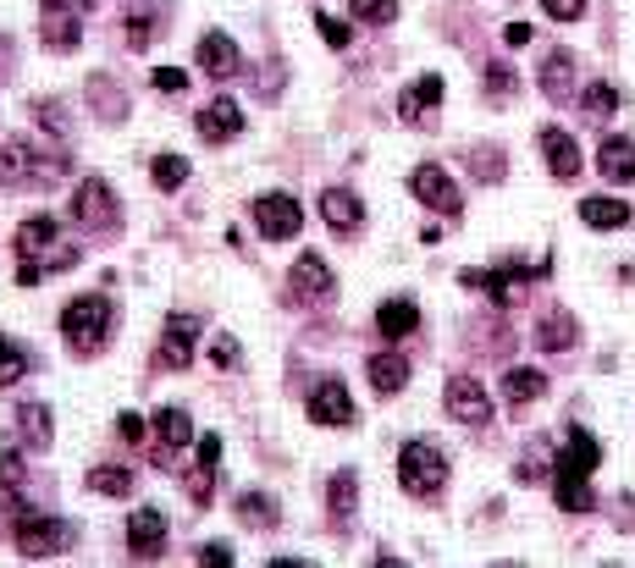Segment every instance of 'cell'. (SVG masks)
Here are the masks:
<instances>
[{
    "mask_svg": "<svg viewBox=\"0 0 635 568\" xmlns=\"http://www.w3.org/2000/svg\"><path fill=\"white\" fill-rule=\"evenodd\" d=\"M18 425H23L29 447H40V452L56 441V425H51V408H45V403H23V408H18Z\"/></svg>",
    "mask_w": 635,
    "mask_h": 568,
    "instance_id": "cell-32",
    "label": "cell"
},
{
    "mask_svg": "<svg viewBox=\"0 0 635 568\" xmlns=\"http://www.w3.org/2000/svg\"><path fill=\"white\" fill-rule=\"evenodd\" d=\"M376 331H382L387 342H404V337L420 331V309H415L409 298H387V304L376 309Z\"/></svg>",
    "mask_w": 635,
    "mask_h": 568,
    "instance_id": "cell-23",
    "label": "cell"
},
{
    "mask_svg": "<svg viewBox=\"0 0 635 568\" xmlns=\"http://www.w3.org/2000/svg\"><path fill=\"white\" fill-rule=\"evenodd\" d=\"M514 89H519V78H514L503 62H486V95H492V100H508Z\"/></svg>",
    "mask_w": 635,
    "mask_h": 568,
    "instance_id": "cell-41",
    "label": "cell"
},
{
    "mask_svg": "<svg viewBox=\"0 0 635 568\" xmlns=\"http://www.w3.org/2000/svg\"><path fill=\"white\" fill-rule=\"evenodd\" d=\"M552 260H536V265H497V271H459V287H481L492 304H514L530 282H547Z\"/></svg>",
    "mask_w": 635,
    "mask_h": 568,
    "instance_id": "cell-5",
    "label": "cell"
},
{
    "mask_svg": "<svg viewBox=\"0 0 635 568\" xmlns=\"http://www.w3.org/2000/svg\"><path fill=\"white\" fill-rule=\"evenodd\" d=\"M194 348H199V320H194V315H166L155 364H161V370H188V364H194Z\"/></svg>",
    "mask_w": 635,
    "mask_h": 568,
    "instance_id": "cell-10",
    "label": "cell"
},
{
    "mask_svg": "<svg viewBox=\"0 0 635 568\" xmlns=\"http://www.w3.org/2000/svg\"><path fill=\"white\" fill-rule=\"evenodd\" d=\"M315 29H321V40H327L332 51H349V40H354V29H349L343 18H332V12H315Z\"/></svg>",
    "mask_w": 635,
    "mask_h": 568,
    "instance_id": "cell-40",
    "label": "cell"
},
{
    "mask_svg": "<svg viewBox=\"0 0 635 568\" xmlns=\"http://www.w3.org/2000/svg\"><path fill=\"white\" fill-rule=\"evenodd\" d=\"M596 172H602L607 183H635V139H624V133L602 139V150H596Z\"/></svg>",
    "mask_w": 635,
    "mask_h": 568,
    "instance_id": "cell-20",
    "label": "cell"
},
{
    "mask_svg": "<svg viewBox=\"0 0 635 568\" xmlns=\"http://www.w3.org/2000/svg\"><path fill=\"white\" fill-rule=\"evenodd\" d=\"M580 221H585V227L613 232V227H624V221H629V205H624V199H613V194H591V199H580Z\"/></svg>",
    "mask_w": 635,
    "mask_h": 568,
    "instance_id": "cell-26",
    "label": "cell"
},
{
    "mask_svg": "<svg viewBox=\"0 0 635 568\" xmlns=\"http://www.w3.org/2000/svg\"><path fill=\"white\" fill-rule=\"evenodd\" d=\"M56 238H62V227H56L51 216H29L12 243H18V260H40V254H56V249H51Z\"/></svg>",
    "mask_w": 635,
    "mask_h": 568,
    "instance_id": "cell-22",
    "label": "cell"
},
{
    "mask_svg": "<svg viewBox=\"0 0 635 568\" xmlns=\"http://www.w3.org/2000/svg\"><path fill=\"white\" fill-rule=\"evenodd\" d=\"M133 485H139V474H133L128 463H100V469H89V491H100V496H133Z\"/></svg>",
    "mask_w": 635,
    "mask_h": 568,
    "instance_id": "cell-31",
    "label": "cell"
},
{
    "mask_svg": "<svg viewBox=\"0 0 635 568\" xmlns=\"http://www.w3.org/2000/svg\"><path fill=\"white\" fill-rule=\"evenodd\" d=\"M40 40L51 51H78L84 45V23H78V12L67 7V0H45L40 7Z\"/></svg>",
    "mask_w": 635,
    "mask_h": 568,
    "instance_id": "cell-15",
    "label": "cell"
},
{
    "mask_svg": "<svg viewBox=\"0 0 635 568\" xmlns=\"http://www.w3.org/2000/svg\"><path fill=\"white\" fill-rule=\"evenodd\" d=\"M12 535H18V551H23V557H56V551H67V546L78 540V529H73L67 518L40 513V507H29V502H18Z\"/></svg>",
    "mask_w": 635,
    "mask_h": 568,
    "instance_id": "cell-3",
    "label": "cell"
},
{
    "mask_svg": "<svg viewBox=\"0 0 635 568\" xmlns=\"http://www.w3.org/2000/svg\"><path fill=\"white\" fill-rule=\"evenodd\" d=\"M155 436H161V452L188 447V441H194V419H188V408H161V414H155Z\"/></svg>",
    "mask_w": 635,
    "mask_h": 568,
    "instance_id": "cell-30",
    "label": "cell"
},
{
    "mask_svg": "<svg viewBox=\"0 0 635 568\" xmlns=\"http://www.w3.org/2000/svg\"><path fill=\"white\" fill-rule=\"evenodd\" d=\"M40 122H45L51 133H67V117H62V106H56V100H40Z\"/></svg>",
    "mask_w": 635,
    "mask_h": 568,
    "instance_id": "cell-48",
    "label": "cell"
},
{
    "mask_svg": "<svg viewBox=\"0 0 635 568\" xmlns=\"http://www.w3.org/2000/svg\"><path fill=\"white\" fill-rule=\"evenodd\" d=\"M216 458H221V436H199V463H194V474H188V496H194V507H205V502H210Z\"/></svg>",
    "mask_w": 635,
    "mask_h": 568,
    "instance_id": "cell-25",
    "label": "cell"
},
{
    "mask_svg": "<svg viewBox=\"0 0 635 568\" xmlns=\"http://www.w3.org/2000/svg\"><path fill=\"white\" fill-rule=\"evenodd\" d=\"M183 84H188V73H183V67H161V73H155V89H161V95H177Z\"/></svg>",
    "mask_w": 635,
    "mask_h": 568,
    "instance_id": "cell-47",
    "label": "cell"
},
{
    "mask_svg": "<svg viewBox=\"0 0 635 568\" xmlns=\"http://www.w3.org/2000/svg\"><path fill=\"white\" fill-rule=\"evenodd\" d=\"M607 568H618V562H607Z\"/></svg>",
    "mask_w": 635,
    "mask_h": 568,
    "instance_id": "cell-54",
    "label": "cell"
},
{
    "mask_svg": "<svg viewBox=\"0 0 635 568\" xmlns=\"http://www.w3.org/2000/svg\"><path fill=\"white\" fill-rule=\"evenodd\" d=\"M199 67H205L216 84H227V78L243 67V56H238V40H227L221 29H210V34L199 40Z\"/></svg>",
    "mask_w": 635,
    "mask_h": 568,
    "instance_id": "cell-18",
    "label": "cell"
},
{
    "mask_svg": "<svg viewBox=\"0 0 635 568\" xmlns=\"http://www.w3.org/2000/svg\"><path fill=\"white\" fill-rule=\"evenodd\" d=\"M144 430H150V425H144V414H133V408H128V414H117V436H122L128 447H139V441H144Z\"/></svg>",
    "mask_w": 635,
    "mask_h": 568,
    "instance_id": "cell-43",
    "label": "cell"
},
{
    "mask_svg": "<svg viewBox=\"0 0 635 568\" xmlns=\"http://www.w3.org/2000/svg\"><path fill=\"white\" fill-rule=\"evenodd\" d=\"M254 227H260L271 243H282V238H298L304 210H298L293 194H260V199H254Z\"/></svg>",
    "mask_w": 635,
    "mask_h": 568,
    "instance_id": "cell-9",
    "label": "cell"
},
{
    "mask_svg": "<svg viewBox=\"0 0 635 568\" xmlns=\"http://www.w3.org/2000/svg\"><path fill=\"white\" fill-rule=\"evenodd\" d=\"M304 408H309V419H315V425H332V430H349V425H354V397H349V386H343L338 375L315 381Z\"/></svg>",
    "mask_w": 635,
    "mask_h": 568,
    "instance_id": "cell-7",
    "label": "cell"
},
{
    "mask_svg": "<svg viewBox=\"0 0 635 568\" xmlns=\"http://www.w3.org/2000/svg\"><path fill=\"white\" fill-rule=\"evenodd\" d=\"M354 496H360V474H354V469H338V474H332V485H327V502H332L338 524H349V518H354Z\"/></svg>",
    "mask_w": 635,
    "mask_h": 568,
    "instance_id": "cell-33",
    "label": "cell"
},
{
    "mask_svg": "<svg viewBox=\"0 0 635 568\" xmlns=\"http://www.w3.org/2000/svg\"><path fill=\"white\" fill-rule=\"evenodd\" d=\"M150 172H155V188H161V194H177V188L188 183V161H183V155H172V150H166V155H155V166H150Z\"/></svg>",
    "mask_w": 635,
    "mask_h": 568,
    "instance_id": "cell-35",
    "label": "cell"
},
{
    "mask_svg": "<svg viewBox=\"0 0 635 568\" xmlns=\"http://www.w3.org/2000/svg\"><path fill=\"white\" fill-rule=\"evenodd\" d=\"M398 485H404L409 496H420V502L442 496V485H448V452H442L437 441H426V436L404 441V447H398Z\"/></svg>",
    "mask_w": 635,
    "mask_h": 568,
    "instance_id": "cell-2",
    "label": "cell"
},
{
    "mask_svg": "<svg viewBox=\"0 0 635 568\" xmlns=\"http://www.w3.org/2000/svg\"><path fill=\"white\" fill-rule=\"evenodd\" d=\"M84 7H89V0H84Z\"/></svg>",
    "mask_w": 635,
    "mask_h": 568,
    "instance_id": "cell-55",
    "label": "cell"
},
{
    "mask_svg": "<svg viewBox=\"0 0 635 568\" xmlns=\"http://www.w3.org/2000/svg\"><path fill=\"white\" fill-rule=\"evenodd\" d=\"M349 12H354V23L387 29V23H398V0H349Z\"/></svg>",
    "mask_w": 635,
    "mask_h": 568,
    "instance_id": "cell-36",
    "label": "cell"
},
{
    "mask_svg": "<svg viewBox=\"0 0 635 568\" xmlns=\"http://www.w3.org/2000/svg\"><path fill=\"white\" fill-rule=\"evenodd\" d=\"M574 342H580V326H574V315H569V309L541 315V326H536V348H541V353H569Z\"/></svg>",
    "mask_w": 635,
    "mask_h": 568,
    "instance_id": "cell-24",
    "label": "cell"
},
{
    "mask_svg": "<svg viewBox=\"0 0 635 568\" xmlns=\"http://www.w3.org/2000/svg\"><path fill=\"white\" fill-rule=\"evenodd\" d=\"M547 392V375L536 370V364H514L508 375H503V397L508 403H536Z\"/></svg>",
    "mask_w": 635,
    "mask_h": 568,
    "instance_id": "cell-29",
    "label": "cell"
},
{
    "mask_svg": "<svg viewBox=\"0 0 635 568\" xmlns=\"http://www.w3.org/2000/svg\"><path fill=\"white\" fill-rule=\"evenodd\" d=\"M365 375H371V386H376L382 397H393V392H404V381H409V359H404V353H376V359L365 364Z\"/></svg>",
    "mask_w": 635,
    "mask_h": 568,
    "instance_id": "cell-27",
    "label": "cell"
},
{
    "mask_svg": "<svg viewBox=\"0 0 635 568\" xmlns=\"http://www.w3.org/2000/svg\"><path fill=\"white\" fill-rule=\"evenodd\" d=\"M409 194H415L426 210H437V216H459V205H464L459 188H453V177H448L442 166H431V161L409 172Z\"/></svg>",
    "mask_w": 635,
    "mask_h": 568,
    "instance_id": "cell-8",
    "label": "cell"
},
{
    "mask_svg": "<svg viewBox=\"0 0 635 568\" xmlns=\"http://www.w3.org/2000/svg\"><path fill=\"white\" fill-rule=\"evenodd\" d=\"M580 106H585L591 122H607V117L618 111V89H613V84H591V89L580 95Z\"/></svg>",
    "mask_w": 635,
    "mask_h": 568,
    "instance_id": "cell-37",
    "label": "cell"
},
{
    "mask_svg": "<svg viewBox=\"0 0 635 568\" xmlns=\"http://www.w3.org/2000/svg\"><path fill=\"white\" fill-rule=\"evenodd\" d=\"M199 568H232V546L227 540H205L199 546Z\"/></svg>",
    "mask_w": 635,
    "mask_h": 568,
    "instance_id": "cell-44",
    "label": "cell"
},
{
    "mask_svg": "<svg viewBox=\"0 0 635 568\" xmlns=\"http://www.w3.org/2000/svg\"><path fill=\"white\" fill-rule=\"evenodd\" d=\"M0 485H7V491H18V485H23V452H18V441H12V436L0 441Z\"/></svg>",
    "mask_w": 635,
    "mask_h": 568,
    "instance_id": "cell-39",
    "label": "cell"
},
{
    "mask_svg": "<svg viewBox=\"0 0 635 568\" xmlns=\"http://www.w3.org/2000/svg\"><path fill=\"white\" fill-rule=\"evenodd\" d=\"M232 359H238V348H232V342L221 337V342H216V364H232Z\"/></svg>",
    "mask_w": 635,
    "mask_h": 568,
    "instance_id": "cell-50",
    "label": "cell"
},
{
    "mask_svg": "<svg viewBox=\"0 0 635 568\" xmlns=\"http://www.w3.org/2000/svg\"><path fill=\"white\" fill-rule=\"evenodd\" d=\"M371 568H409V562H398V557H393V551H382V557H376V562H371Z\"/></svg>",
    "mask_w": 635,
    "mask_h": 568,
    "instance_id": "cell-52",
    "label": "cell"
},
{
    "mask_svg": "<svg viewBox=\"0 0 635 568\" xmlns=\"http://www.w3.org/2000/svg\"><path fill=\"white\" fill-rule=\"evenodd\" d=\"M492 568H519V562H492Z\"/></svg>",
    "mask_w": 635,
    "mask_h": 568,
    "instance_id": "cell-53",
    "label": "cell"
},
{
    "mask_svg": "<svg viewBox=\"0 0 635 568\" xmlns=\"http://www.w3.org/2000/svg\"><path fill=\"white\" fill-rule=\"evenodd\" d=\"M62 331L73 342V353H100L111 342V304L100 293H84L62 309Z\"/></svg>",
    "mask_w": 635,
    "mask_h": 568,
    "instance_id": "cell-4",
    "label": "cell"
},
{
    "mask_svg": "<svg viewBox=\"0 0 635 568\" xmlns=\"http://www.w3.org/2000/svg\"><path fill=\"white\" fill-rule=\"evenodd\" d=\"M265 568H315V562H304V557H271Z\"/></svg>",
    "mask_w": 635,
    "mask_h": 568,
    "instance_id": "cell-51",
    "label": "cell"
},
{
    "mask_svg": "<svg viewBox=\"0 0 635 568\" xmlns=\"http://www.w3.org/2000/svg\"><path fill=\"white\" fill-rule=\"evenodd\" d=\"M470 166H475V177H481V183H497V177H503L497 150H475V161H470Z\"/></svg>",
    "mask_w": 635,
    "mask_h": 568,
    "instance_id": "cell-46",
    "label": "cell"
},
{
    "mask_svg": "<svg viewBox=\"0 0 635 568\" xmlns=\"http://www.w3.org/2000/svg\"><path fill=\"white\" fill-rule=\"evenodd\" d=\"M29 375V353L12 342V337H0V386H12V381H23Z\"/></svg>",
    "mask_w": 635,
    "mask_h": 568,
    "instance_id": "cell-38",
    "label": "cell"
},
{
    "mask_svg": "<svg viewBox=\"0 0 635 568\" xmlns=\"http://www.w3.org/2000/svg\"><path fill=\"white\" fill-rule=\"evenodd\" d=\"M536 144H541V161H547V172H552L558 183H574V177H580V144H574L563 128H541Z\"/></svg>",
    "mask_w": 635,
    "mask_h": 568,
    "instance_id": "cell-16",
    "label": "cell"
},
{
    "mask_svg": "<svg viewBox=\"0 0 635 568\" xmlns=\"http://www.w3.org/2000/svg\"><path fill=\"white\" fill-rule=\"evenodd\" d=\"M596 463H602V441L585 425H569V441L552 458V496H558L563 513H585L591 507V474H596Z\"/></svg>",
    "mask_w": 635,
    "mask_h": 568,
    "instance_id": "cell-1",
    "label": "cell"
},
{
    "mask_svg": "<svg viewBox=\"0 0 635 568\" xmlns=\"http://www.w3.org/2000/svg\"><path fill=\"white\" fill-rule=\"evenodd\" d=\"M73 166V155H34L29 139H7L0 144V183H51Z\"/></svg>",
    "mask_w": 635,
    "mask_h": 568,
    "instance_id": "cell-6",
    "label": "cell"
},
{
    "mask_svg": "<svg viewBox=\"0 0 635 568\" xmlns=\"http://www.w3.org/2000/svg\"><path fill=\"white\" fill-rule=\"evenodd\" d=\"M128 551L139 562H155L166 551V513L161 507H133V518H128Z\"/></svg>",
    "mask_w": 635,
    "mask_h": 568,
    "instance_id": "cell-14",
    "label": "cell"
},
{
    "mask_svg": "<svg viewBox=\"0 0 635 568\" xmlns=\"http://www.w3.org/2000/svg\"><path fill=\"white\" fill-rule=\"evenodd\" d=\"M541 7H547V18H552V23H580L585 0H541Z\"/></svg>",
    "mask_w": 635,
    "mask_h": 568,
    "instance_id": "cell-45",
    "label": "cell"
},
{
    "mask_svg": "<svg viewBox=\"0 0 635 568\" xmlns=\"http://www.w3.org/2000/svg\"><path fill=\"white\" fill-rule=\"evenodd\" d=\"M536 84H541V95H547V100H563V95H569V84H574V56H569V51H552V56L541 62Z\"/></svg>",
    "mask_w": 635,
    "mask_h": 568,
    "instance_id": "cell-28",
    "label": "cell"
},
{
    "mask_svg": "<svg viewBox=\"0 0 635 568\" xmlns=\"http://www.w3.org/2000/svg\"><path fill=\"white\" fill-rule=\"evenodd\" d=\"M321 221L338 227V232H354V227L365 221V199H360L354 188H327V194H321Z\"/></svg>",
    "mask_w": 635,
    "mask_h": 568,
    "instance_id": "cell-19",
    "label": "cell"
},
{
    "mask_svg": "<svg viewBox=\"0 0 635 568\" xmlns=\"http://www.w3.org/2000/svg\"><path fill=\"white\" fill-rule=\"evenodd\" d=\"M442 106V78L437 73H426L420 84H409L404 89V100H398V111H404V122H431V111Z\"/></svg>",
    "mask_w": 635,
    "mask_h": 568,
    "instance_id": "cell-21",
    "label": "cell"
},
{
    "mask_svg": "<svg viewBox=\"0 0 635 568\" xmlns=\"http://www.w3.org/2000/svg\"><path fill=\"white\" fill-rule=\"evenodd\" d=\"M332 287H338V276H332V265H327L321 254H298V260H293L287 293H293L298 304H321V298H332Z\"/></svg>",
    "mask_w": 635,
    "mask_h": 568,
    "instance_id": "cell-11",
    "label": "cell"
},
{
    "mask_svg": "<svg viewBox=\"0 0 635 568\" xmlns=\"http://www.w3.org/2000/svg\"><path fill=\"white\" fill-rule=\"evenodd\" d=\"M73 221L78 227H117V194H111V183L106 177H84L78 183V199H73Z\"/></svg>",
    "mask_w": 635,
    "mask_h": 568,
    "instance_id": "cell-12",
    "label": "cell"
},
{
    "mask_svg": "<svg viewBox=\"0 0 635 568\" xmlns=\"http://www.w3.org/2000/svg\"><path fill=\"white\" fill-rule=\"evenodd\" d=\"M442 403H448V414H453V419H464V425H486V419H492V397L481 392V381H475V375H448Z\"/></svg>",
    "mask_w": 635,
    "mask_h": 568,
    "instance_id": "cell-13",
    "label": "cell"
},
{
    "mask_svg": "<svg viewBox=\"0 0 635 568\" xmlns=\"http://www.w3.org/2000/svg\"><path fill=\"white\" fill-rule=\"evenodd\" d=\"M238 518H243L249 529H271V524H276V502H271L265 491H243V496H238Z\"/></svg>",
    "mask_w": 635,
    "mask_h": 568,
    "instance_id": "cell-34",
    "label": "cell"
},
{
    "mask_svg": "<svg viewBox=\"0 0 635 568\" xmlns=\"http://www.w3.org/2000/svg\"><path fill=\"white\" fill-rule=\"evenodd\" d=\"M508 45H530V23H508Z\"/></svg>",
    "mask_w": 635,
    "mask_h": 568,
    "instance_id": "cell-49",
    "label": "cell"
},
{
    "mask_svg": "<svg viewBox=\"0 0 635 568\" xmlns=\"http://www.w3.org/2000/svg\"><path fill=\"white\" fill-rule=\"evenodd\" d=\"M194 128H199V139L205 144H227V139H238L243 133V111H238V100H210L199 117H194Z\"/></svg>",
    "mask_w": 635,
    "mask_h": 568,
    "instance_id": "cell-17",
    "label": "cell"
},
{
    "mask_svg": "<svg viewBox=\"0 0 635 568\" xmlns=\"http://www.w3.org/2000/svg\"><path fill=\"white\" fill-rule=\"evenodd\" d=\"M150 40H155V18H144V12H133V18H128V45H133V51H144Z\"/></svg>",
    "mask_w": 635,
    "mask_h": 568,
    "instance_id": "cell-42",
    "label": "cell"
}]
</instances>
